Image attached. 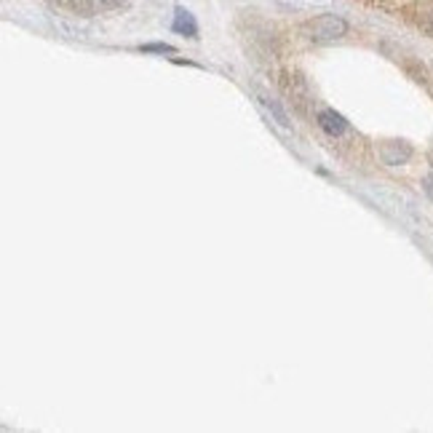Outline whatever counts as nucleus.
Here are the masks:
<instances>
[{
  "label": "nucleus",
  "mask_w": 433,
  "mask_h": 433,
  "mask_svg": "<svg viewBox=\"0 0 433 433\" xmlns=\"http://www.w3.org/2000/svg\"><path fill=\"white\" fill-rule=\"evenodd\" d=\"M302 35L308 41H313V43H334L343 35H348V22H345L343 16L321 14L302 24Z\"/></svg>",
  "instance_id": "1"
},
{
  "label": "nucleus",
  "mask_w": 433,
  "mask_h": 433,
  "mask_svg": "<svg viewBox=\"0 0 433 433\" xmlns=\"http://www.w3.org/2000/svg\"><path fill=\"white\" fill-rule=\"evenodd\" d=\"M278 83H281L284 94L289 97V102H294L299 110H305V107L313 102V99H311V91H308V83H305V78L299 73L286 70V73H281V80H278Z\"/></svg>",
  "instance_id": "2"
},
{
  "label": "nucleus",
  "mask_w": 433,
  "mask_h": 433,
  "mask_svg": "<svg viewBox=\"0 0 433 433\" xmlns=\"http://www.w3.org/2000/svg\"><path fill=\"white\" fill-rule=\"evenodd\" d=\"M315 123H318V129L327 136H332L334 142L350 134V123H348L340 113H334V110H321V113L315 115Z\"/></svg>",
  "instance_id": "3"
},
{
  "label": "nucleus",
  "mask_w": 433,
  "mask_h": 433,
  "mask_svg": "<svg viewBox=\"0 0 433 433\" xmlns=\"http://www.w3.org/2000/svg\"><path fill=\"white\" fill-rule=\"evenodd\" d=\"M412 158V145L404 139H385L380 145V161L385 166H402Z\"/></svg>",
  "instance_id": "4"
},
{
  "label": "nucleus",
  "mask_w": 433,
  "mask_h": 433,
  "mask_svg": "<svg viewBox=\"0 0 433 433\" xmlns=\"http://www.w3.org/2000/svg\"><path fill=\"white\" fill-rule=\"evenodd\" d=\"M171 30L185 35V38H198V22L190 11H185L182 6L174 8V22H171Z\"/></svg>",
  "instance_id": "5"
},
{
  "label": "nucleus",
  "mask_w": 433,
  "mask_h": 433,
  "mask_svg": "<svg viewBox=\"0 0 433 433\" xmlns=\"http://www.w3.org/2000/svg\"><path fill=\"white\" fill-rule=\"evenodd\" d=\"M260 102L265 105V110H268V113H270V115H273V118L278 120V126H284V129H289V126H292V123H289V115H286V113H284V107L278 105L276 99H270L268 94H260Z\"/></svg>",
  "instance_id": "6"
},
{
  "label": "nucleus",
  "mask_w": 433,
  "mask_h": 433,
  "mask_svg": "<svg viewBox=\"0 0 433 433\" xmlns=\"http://www.w3.org/2000/svg\"><path fill=\"white\" fill-rule=\"evenodd\" d=\"M139 51H145V54H174V45H169V43H145V45H139Z\"/></svg>",
  "instance_id": "7"
},
{
  "label": "nucleus",
  "mask_w": 433,
  "mask_h": 433,
  "mask_svg": "<svg viewBox=\"0 0 433 433\" xmlns=\"http://www.w3.org/2000/svg\"><path fill=\"white\" fill-rule=\"evenodd\" d=\"M420 24H423V30H428L433 35V6H425V8H423V14H420Z\"/></svg>",
  "instance_id": "8"
},
{
  "label": "nucleus",
  "mask_w": 433,
  "mask_h": 433,
  "mask_svg": "<svg viewBox=\"0 0 433 433\" xmlns=\"http://www.w3.org/2000/svg\"><path fill=\"white\" fill-rule=\"evenodd\" d=\"M423 190H425V195L433 201V174H428V177L423 180Z\"/></svg>",
  "instance_id": "9"
},
{
  "label": "nucleus",
  "mask_w": 433,
  "mask_h": 433,
  "mask_svg": "<svg viewBox=\"0 0 433 433\" xmlns=\"http://www.w3.org/2000/svg\"><path fill=\"white\" fill-rule=\"evenodd\" d=\"M54 3H64V0H54Z\"/></svg>",
  "instance_id": "10"
},
{
  "label": "nucleus",
  "mask_w": 433,
  "mask_h": 433,
  "mask_svg": "<svg viewBox=\"0 0 433 433\" xmlns=\"http://www.w3.org/2000/svg\"><path fill=\"white\" fill-rule=\"evenodd\" d=\"M431 161H433V150H431Z\"/></svg>",
  "instance_id": "11"
}]
</instances>
